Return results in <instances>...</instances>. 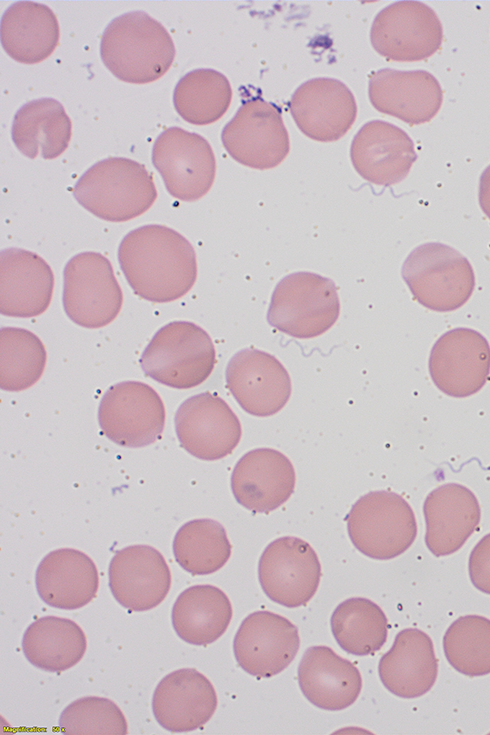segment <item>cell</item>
Returning a JSON list of instances; mask_svg holds the SVG:
<instances>
[{"label":"cell","instance_id":"obj_3","mask_svg":"<svg viewBox=\"0 0 490 735\" xmlns=\"http://www.w3.org/2000/svg\"><path fill=\"white\" fill-rule=\"evenodd\" d=\"M73 195L98 218L124 222L146 212L155 202L157 190L143 164L110 157L95 163L78 179Z\"/></svg>","mask_w":490,"mask_h":735},{"label":"cell","instance_id":"obj_6","mask_svg":"<svg viewBox=\"0 0 490 735\" xmlns=\"http://www.w3.org/2000/svg\"><path fill=\"white\" fill-rule=\"evenodd\" d=\"M340 302L335 283L313 272H295L276 285L268 313V323L299 339L317 337L337 321Z\"/></svg>","mask_w":490,"mask_h":735},{"label":"cell","instance_id":"obj_18","mask_svg":"<svg viewBox=\"0 0 490 735\" xmlns=\"http://www.w3.org/2000/svg\"><path fill=\"white\" fill-rule=\"evenodd\" d=\"M289 111L307 137L332 142L343 137L355 122L357 104L341 81L320 77L301 84L292 94Z\"/></svg>","mask_w":490,"mask_h":735},{"label":"cell","instance_id":"obj_35","mask_svg":"<svg viewBox=\"0 0 490 735\" xmlns=\"http://www.w3.org/2000/svg\"><path fill=\"white\" fill-rule=\"evenodd\" d=\"M231 548L225 528L208 518L186 522L173 540L176 562L192 575L218 571L229 560Z\"/></svg>","mask_w":490,"mask_h":735},{"label":"cell","instance_id":"obj_17","mask_svg":"<svg viewBox=\"0 0 490 735\" xmlns=\"http://www.w3.org/2000/svg\"><path fill=\"white\" fill-rule=\"evenodd\" d=\"M226 384L247 413L268 417L280 411L291 395V379L281 362L258 349H242L229 360Z\"/></svg>","mask_w":490,"mask_h":735},{"label":"cell","instance_id":"obj_29","mask_svg":"<svg viewBox=\"0 0 490 735\" xmlns=\"http://www.w3.org/2000/svg\"><path fill=\"white\" fill-rule=\"evenodd\" d=\"M1 44L14 60L35 64L52 54L59 42V24L54 12L46 5L18 1L10 5L1 17Z\"/></svg>","mask_w":490,"mask_h":735},{"label":"cell","instance_id":"obj_30","mask_svg":"<svg viewBox=\"0 0 490 735\" xmlns=\"http://www.w3.org/2000/svg\"><path fill=\"white\" fill-rule=\"evenodd\" d=\"M12 140L25 156L54 159L68 147L71 120L63 105L53 98H40L24 104L15 114Z\"/></svg>","mask_w":490,"mask_h":735},{"label":"cell","instance_id":"obj_36","mask_svg":"<svg viewBox=\"0 0 490 735\" xmlns=\"http://www.w3.org/2000/svg\"><path fill=\"white\" fill-rule=\"evenodd\" d=\"M0 387L5 391H22L34 385L46 365L42 341L29 330L2 327L0 330Z\"/></svg>","mask_w":490,"mask_h":735},{"label":"cell","instance_id":"obj_4","mask_svg":"<svg viewBox=\"0 0 490 735\" xmlns=\"http://www.w3.org/2000/svg\"><path fill=\"white\" fill-rule=\"evenodd\" d=\"M215 362V348L209 334L189 321H173L161 327L140 358L147 376L176 389L203 383Z\"/></svg>","mask_w":490,"mask_h":735},{"label":"cell","instance_id":"obj_28","mask_svg":"<svg viewBox=\"0 0 490 735\" xmlns=\"http://www.w3.org/2000/svg\"><path fill=\"white\" fill-rule=\"evenodd\" d=\"M298 682L310 703L328 711L348 708L362 689L358 668L327 646H312L304 652Z\"/></svg>","mask_w":490,"mask_h":735},{"label":"cell","instance_id":"obj_21","mask_svg":"<svg viewBox=\"0 0 490 735\" xmlns=\"http://www.w3.org/2000/svg\"><path fill=\"white\" fill-rule=\"evenodd\" d=\"M368 96L376 110L410 125L430 121L443 101L438 80L425 70L380 69L369 78Z\"/></svg>","mask_w":490,"mask_h":735},{"label":"cell","instance_id":"obj_24","mask_svg":"<svg viewBox=\"0 0 490 735\" xmlns=\"http://www.w3.org/2000/svg\"><path fill=\"white\" fill-rule=\"evenodd\" d=\"M425 543L436 557L458 551L480 523L481 509L474 493L458 483L432 490L423 505Z\"/></svg>","mask_w":490,"mask_h":735},{"label":"cell","instance_id":"obj_31","mask_svg":"<svg viewBox=\"0 0 490 735\" xmlns=\"http://www.w3.org/2000/svg\"><path fill=\"white\" fill-rule=\"evenodd\" d=\"M232 618L228 596L213 585H194L177 597L171 612L176 634L193 645H208L220 638Z\"/></svg>","mask_w":490,"mask_h":735},{"label":"cell","instance_id":"obj_13","mask_svg":"<svg viewBox=\"0 0 490 735\" xmlns=\"http://www.w3.org/2000/svg\"><path fill=\"white\" fill-rule=\"evenodd\" d=\"M321 577L318 556L310 544L286 536L272 541L258 564V578L267 597L287 608L306 605L315 595Z\"/></svg>","mask_w":490,"mask_h":735},{"label":"cell","instance_id":"obj_26","mask_svg":"<svg viewBox=\"0 0 490 735\" xmlns=\"http://www.w3.org/2000/svg\"><path fill=\"white\" fill-rule=\"evenodd\" d=\"M35 585L39 597L47 605L74 610L95 598L99 573L93 560L82 551L61 548L41 560L36 569Z\"/></svg>","mask_w":490,"mask_h":735},{"label":"cell","instance_id":"obj_1","mask_svg":"<svg viewBox=\"0 0 490 735\" xmlns=\"http://www.w3.org/2000/svg\"><path fill=\"white\" fill-rule=\"evenodd\" d=\"M118 261L134 293L155 303L181 298L197 277L193 246L164 225H145L126 234L118 248Z\"/></svg>","mask_w":490,"mask_h":735},{"label":"cell","instance_id":"obj_12","mask_svg":"<svg viewBox=\"0 0 490 735\" xmlns=\"http://www.w3.org/2000/svg\"><path fill=\"white\" fill-rule=\"evenodd\" d=\"M442 24L432 8L419 1H399L375 17L370 40L381 56L392 61H420L441 46Z\"/></svg>","mask_w":490,"mask_h":735},{"label":"cell","instance_id":"obj_9","mask_svg":"<svg viewBox=\"0 0 490 735\" xmlns=\"http://www.w3.org/2000/svg\"><path fill=\"white\" fill-rule=\"evenodd\" d=\"M102 433L112 442L130 448L154 443L162 434L165 407L159 394L139 381L112 385L98 408Z\"/></svg>","mask_w":490,"mask_h":735},{"label":"cell","instance_id":"obj_10","mask_svg":"<svg viewBox=\"0 0 490 735\" xmlns=\"http://www.w3.org/2000/svg\"><path fill=\"white\" fill-rule=\"evenodd\" d=\"M221 140L235 161L259 170L278 166L290 149L280 109L259 97L241 105L224 126Z\"/></svg>","mask_w":490,"mask_h":735},{"label":"cell","instance_id":"obj_20","mask_svg":"<svg viewBox=\"0 0 490 735\" xmlns=\"http://www.w3.org/2000/svg\"><path fill=\"white\" fill-rule=\"evenodd\" d=\"M350 158L363 179L391 186L406 178L417 155L412 139L404 130L382 120H372L354 136Z\"/></svg>","mask_w":490,"mask_h":735},{"label":"cell","instance_id":"obj_16","mask_svg":"<svg viewBox=\"0 0 490 735\" xmlns=\"http://www.w3.org/2000/svg\"><path fill=\"white\" fill-rule=\"evenodd\" d=\"M299 646L297 627L270 611L249 614L233 641L238 665L258 678H269L282 672L295 658Z\"/></svg>","mask_w":490,"mask_h":735},{"label":"cell","instance_id":"obj_11","mask_svg":"<svg viewBox=\"0 0 490 735\" xmlns=\"http://www.w3.org/2000/svg\"><path fill=\"white\" fill-rule=\"evenodd\" d=\"M152 163L169 194L182 201H195L212 187L216 160L209 142L201 135L170 127L156 138Z\"/></svg>","mask_w":490,"mask_h":735},{"label":"cell","instance_id":"obj_33","mask_svg":"<svg viewBox=\"0 0 490 735\" xmlns=\"http://www.w3.org/2000/svg\"><path fill=\"white\" fill-rule=\"evenodd\" d=\"M330 623L339 646L355 656L373 654L387 640V617L376 603L367 598L355 597L340 603Z\"/></svg>","mask_w":490,"mask_h":735},{"label":"cell","instance_id":"obj_2","mask_svg":"<svg viewBox=\"0 0 490 735\" xmlns=\"http://www.w3.org/2000/svg\"><path fill=\"white\" fill-rule=\"evenodd\" d=\"M100 56L119 80L144 84L159 79L169 70L175 47L160 22L144 11H132L107 25L101 37Z\"/></svg>","mask_w":490,"mask_h":735},{"label":"cell","instance_id":"obj_34","mask_svg":"<svg viewBox=\"0 0 490 735\" xmlns=\"http://www.w3.org/2000/svg\"><path fill=\"white\" fill-rule=\"evenodd\" d=\"M232 88L225 75L209 68L195 69L176 84L173 103L187 122L207 125L219 120L228 110Z\"/></svg>","mask_w":490,"mask_h":735},{"label":"cell","instance_id":"obj_19","mask_svg":"<svg viewBox=\"0 0 490 735\" xmlns=\"http://www.w3.org/2000/svg\"><path fill=\"white\" fill-rule=\"evenodd\" d=\"M108 576L115 600L135 612L158 606L171 586V572L163 555L149 545H132L116 551Z\"/></svg>","mask_w":490,"mask_h":735},{"label":"cell","instance_id":"obj_39","mask_svg":"<svg viewBox=\"0 0 490 735\" xmlns=\"http://www.w3.org/2000/svg\"><path fill=\"white\" fill-rule=\"evenodd\" d=\"M468 571L472 584L479 591L490 594V533L472 549Z\"/></svg>","mask_w":490,"mask_h":735},{"label":"cell","instance_id":"obj_23","mask_svg":"<svg viewBox=\"0 0 490 735\" xmlns=\"http://www.w3.org/2000/svg\"><path fill=\"white\" fill-rule=\"evenodd\" d=\"M218 700L210 680L194 668L175 670L156 686L152 711L158 724L170 732H189L213 716Z\"/></svg>","mask_w":490,"mask_h":735},{"label":"cell","instance_id":"obj_5","mask_svg":"<svg viewBox=\"0 0 490 735\" xmlns=\"http://www.w3.org/2000/svg\"><path fill=\"white\" fill-rule=\"evenodd\" d=\"M401 274L413 297L437 312L460 308L475 287L468 259L455 248L438 242L414 248L405 259Z\"/></svg>","mask_w":490,"mask_h":735},{"label":"cell","instance_id":"obj_7","mask_svg":"<svg viewBox=\"0 0 490 735\" xmlns=\"http://www.w3.org/2000/svg\"><path fill=\"white\" fill-rule=\"evenodd\" d=\"M350 540L358 551L376 560H390L414 542L417 524L409 503L391 491H372L360 497L347 517Z\"/></svg>","mask_w":490,"mask_h":735},{"label":"cell","instance_id":"obj_14","mask_svg":"<svg viewBox=\"0 0 490 735\" xmlns=\"http://www.w3.org/2000/svg\"><path fill=\"white\" fill-rule=\"evenodd\" d=\"M429 373L435 386L448 396L463 398L482 389L490 374V345L471 328L447 331L433 345Z\"/></svg>","mask_w":490,"mask_h":735},{"label":"cell","instance_id":"obj_32","mask_svg":"<svg viewBox=\"0 0 490 735\" xmlns=\"http://www.w3.org/2000/svg\"><path fill=\"white\" fill-rule=\"evenodd\" d=\"M82 628L73 620L44 616L32 622L22 638L26 659L48 672L65 671L77 664L86 651Z\"/></svg>","mask_w":490,"mask_h":735},{"label":"cell","instance_id":"obj_37","mask_svg":"<svg viewBox=\"0 0 490 735\" xmlns=\"http://www.w3.org/2000/svg\"><path fill=\"white\" fill-rule=\"evenodd\" d=\"M448 663L458 672L474 677L490 673V619L461 616L450 624L443 637Z\"/></svg>","mask_w":490,"mask_h":735},{"label":"cell","instance_id":"obj_8","mask_svg":"<svg viewBox=\"0 0 490 735\" xmlns=\"http://www.w3.org/2000/svg\"><path fill=\"white\" fill-rule=\"evenodd\" d=\"M63 276V307L71 321L96 329L117 317L123 302L122 290L104 255L82 252L73 256Z\"/></svg>","mask_w":490,"mask_h":735},{"label":"cell","instance_id":"obj_27","mask_svg":"<svg viewBox=\"0 0 490 735\" xmlns=\"http://www.w3.org/2000/svg\"><path fill=\"white\" fill-rule=\"evenodd\" d=\"M384 687L401 698H417L435 684L438 661L428 634L417 628L400 631L378 664Z\"/></svg>","mask_w":490,"mask_h":735},{"label":"cell","instance_id":"obj_22","mask_svg":"<svg viewBox=\"0 0 490 735\" xmlns=\"http://www.w3.org/2000/svg\"><path fill=\"white\" fill-rule=\"evenodd\" d=\"M294 467L283 453L258 448L244 454L231 475L236 501L255 513H269L284 504L295 487Z\"/></svg>","mask_w":490,"mask_h":735},{"label":"cell","instance_id":"obj_40","mask_svg":"<svg viewBox=\"0 0 490 735\" xmlns=\"http://www.w3.org/2000/svg\"><path fill=\"white\" fill-rule=\"evenodd\" d=\"M479 204L490 220V165L482 172L479 182Z\"/></svg>","mask_w":490,"mask_h":735},{"label":"cell","instance_id":"obj_38","mask_svg":"<svg viewBox=\"0 0 490 735\" xmlns=\"http://www.w3.org/2000/svg\"><path fill=\"white\" fill-rule=\"evenodd\" d=\"M59 728L66 735H125L127 721L110 699L86 696L71 702L61 712Z\"/></svg>","mask_w":490,"mask_h":735},{"label":"cell","instance_id":"obj_15","mask_svg":"<svg viewBox=\"0 0 490 735\" xmlns=\"http://www.w3.org/2000/svg\"><path fill=\"white\" fill-rule=\"evenodd\" d=\"M174 422L182 448L201 460L226 457L236 448L242 434L240 421L229 405L209 392L182 402Z\"/></svg>","mask_w":490,"mask_h":735},{"label":"cell","instance_id":"obj_25","mask_svg":"<svg viewBox=\"0 0 490 735\" xmlns=\"http://www.w3.org/2000/svg\"><path fill=\"white\" fill-rule=\"evenodd\" d=\"M0 312L9 317L30 318L50 305L54 275L39 255L20 248H7L0 257Z\"/></svg>","mask_w":490,"mask_h":735}]
</instances>
